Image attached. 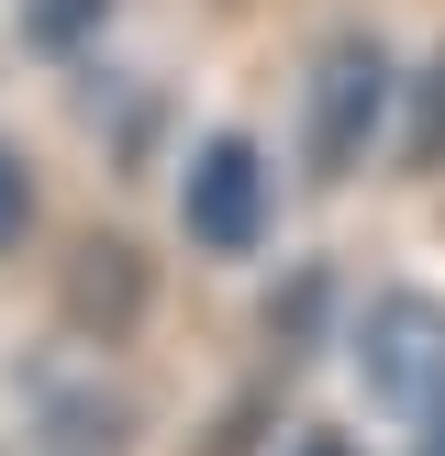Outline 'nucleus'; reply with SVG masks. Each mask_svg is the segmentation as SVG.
<instances>
[{
    "label": "nucleus",
    "mask_w": 445,
    "mask_h": 456,
    "mask_svg": "<svg viewBox=\"0 0 445 456\" xmlns=\"http://www.w3.org/2000/svg\"><path fill=\"white\" fill-rule=\"evenodd\" d=\"M289 456H356L345 435H301V445H289Z\"/></svg>",
    "instance_id": "9d476101"
},
{
    "label": "nucleus",
    "mask_w": 445,
    "mask_h": 456,
    "mask_svg": "<svg viewBox=\"0 0 445 456\" xmlns=\"http://www.w3.org/2000/svg\"><path fill=\"white\" fill-rule=\"evenodd\" d=\"M390 145L412 156V167H445V45L400 78V111H390Z\"/></svg>",
    "instance_id": "39448f33"
},
{
    "label": "nucleus",
    "mask_w": 445,
    "mask_h": 456,
    "mask_svg": "<svg viewBox=\"0 0 445 456\" xmlns=\"http://www.w3.org/2000/svg\"><path fill=\"white\" fill-rule=\"evenodd\" d=\"M178 223H190V245H212V256H245V245L267 234V167H256V134H212V145H200Z\"/></svg>",
    "instance_id": "7ed1b4c3"
},
{
    "label": "nucleus",
    "mask_w": 445,
    "mask_h": 456,
    "mask_svg": "<svg viewBox=\"0 0 445 456\" xmlns=\"http://www.w3.org/2000/svg\"><path fill=\"white\" fill-rule=\"evenodd\" d=\"M412 456H445V401H434V412L412 423Z\"/></svg>",
    "instance_id": "1a4fd4ad"
},
{
    "label": "nucleus",
    "mask_w": 445,
    "mask_h": 456,
    "mask_svg": "<svg viewBox=\"0 0 445 456\" xmlns=\"http://www.w3.org/2000/svg\"><path fill=\"white\" fill-rule=\"evenodd\" d=\"M390 111H400L390 45L378 34H334L323 67H312V89H301V156H312V178H356L378 156V134H390Z\"/></svg>",
    "instance_id": "f257e3e1"
},
{
    "label": "nucleus",
    "mask_w": 445,
    "mask_h": 456,
    "mask_svg": "<svg viewBox=\"0 0 445 456\" xmlns=\"http://www.w3.org/2000/svg\"><path fill=\"white\" fill-rule=\"evenodd\" d=\"M111 0H22V34H34V56H78V45H101Z\"/></svg>",
    "instance_id": "423d86ee"
},
{
    "label": "nucleus",
    "mask_w": 445,
    "mask_h": 456,
    "mask_svg": "<svg viewBox=\"0 0 445 456\" xmlns=\"http://www.w3.org/2000/svg\"><path fill=\"white\" fill-rule=\"evenodd\" d=\"M145 301H156V279H145V256H134L123 234H89V245H67V312H78L89 334H123Z\"/></svg>",
    "instance_id": "20e7f679"
},
{
    "label": "nucleus",
    "mask_w": 445,
    "mask_h": 456,
    "mask_svg": "<svg viewBox=\"0 0 445 456\" xmlns=\"http://www.w3.org/2000/svg\"><path fill=\"white\" fill-rule=\"evenodd\" d=\"M22 223H34V178H22V156L0 145V256L22 245Z\"/></svg>",
    "instance_id": "0eeeda50"
},
{
    "label": "nucleus",
    "mask_w": 445,
    "mask_h": 456,
    "mask_svg": "<svg viewBox=\"0 0 445 456\" xmlns=\"http://www.w3.org/2000/svg\"><path fill=\"white\" fill-rule=\"evenodd\" d=\"M334 289H323V267H301V279L279 289V334H312V312H323Z\"/></svg>",
    "instance_id": "6e6552de"
},
{
    "label": "nucleus",
    "mask_w": 445,
    "mask_h": 456,
    "mask_svg": "<svg viewBox=\"0 0 445 456\" xmlns=\"http://www.w3.org/2000/svg\"><path fill=\"white\" fill-rule=\"evenodd\" d=\"M356 368H368V401H390L400 423H423L445 401V301L390 289V301L356 323Z\"/></svg>",
    "instance_id": "f03ea898"
}]
</instances>
